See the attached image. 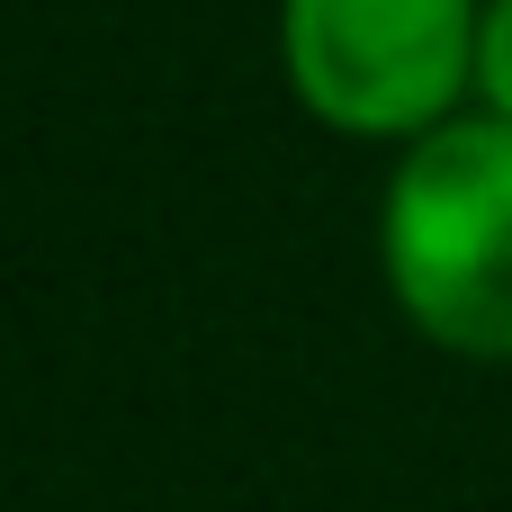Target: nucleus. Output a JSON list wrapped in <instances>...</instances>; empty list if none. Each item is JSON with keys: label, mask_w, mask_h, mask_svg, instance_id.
<instances>
[{"label": "nucleus", "mask_w": 512, "mask_h": 512, "mask_svg": "<svg viewBox=\"0 0 512 512\" xmlns=\"http://www.w3.org/2000/svg\"><path fill=\"white\" fill-rule=\"evenodd\" d=\"M405 324L459 360H512V117H441L405 144L378 207Z\"/></svg>", "instance_id": "nucleus-1"}, {"label": "nucleus", "mask_w": 512, "mask_h": 512, "mask_svg": "<svg viewBox=\"0 0 512 512\" xmlns=\"http://www.w3.org/2000/svg\"><path fill=\"white\" fill-rule=\"evenodd\" d=\"M486 0H279V54L297 99L342 135L414 144L477 90Z\"/></svg>", "instance_id": "nucleus-2"}, {"label": "nucleus", "mask_w": 512, "mask_h": 512, "mask_svg": "<svg viewBox=\"0 0 512 512\" xmlns=\"http://www.w3.org/2000/svg\"><path fill=\"white\" fill-rule=\"evenodd\" d=\"M477 99L512 117V0H486V27H477Z\"/></svg>", "instance_id": "nucleus-3"}]
</instances>
